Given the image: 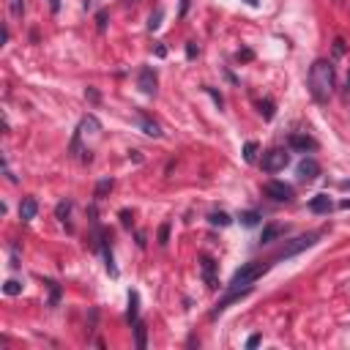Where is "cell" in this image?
<instances>
[{
    "label": "cell",
    "mask_w": 350,
    "mask_h": 350,
    "mask_svg": "<svg viewBox=\"0 0 350 350\" xmlns=\"http://www.w3.org/2000/svg\"><path fill=\"white\" fill-rule=\"evenodd\" d=\"M137 246H140V249L145 246V232H137Z\"/></svg>",
    "instance_id": "cell-35"
},
{
    "label": "cell",
    "mask_w": 350,
    "mask_h": 350,
    "mask_svg": "<svg viewBox=\"0 0 350 350\" xmlns=\"http://www.w3.org/2000/svg\"><path fill=\"white\" fill-rule=\"evenodd\" d=\"M206 90H208V93H211V96H214V102H216V104H219V107H222V96H219V93H216V90H214V88H206Z\"/></svg>",
    "instance_id": "cell-33"
},
{
    "label": "cell",
    "mask_w": 350,
    "mask_h": 350,
    "mask_svg": "<svg viewBox=\"0 0 350 350\" xmlns=\"http://www.w3.org/2000/svg\"><path fill=\"white\" fill-rule=\"evenodd\" d=\"M134 334H137V348L145 350V345H148V328H145V323H134Z\"/></svg>",
    "instance_id": "cell-17"
},
{
    "label": "cell",
    "mask_w": 350,
    "mask_h": 350,
    "mask_svg": "<svg viewBox=\"0 0 350 350\" xmlns=\"http://www.w3.org/2000/svg\"><path fill=\"white\" fill-rule=\"evenodd\" d=\"M334 63L331 60H314L312 66H309V77H306V85H309V93H312L314 102L326 104L331 98V93H334Z\"/></svg>",
    "instance_id": "cell-1"
},
{
    "label": "cell",
    "mask_w": 350,
    "mask_h": 350,
    "mask_svg": "<svg viewBox=\"0 0 350 350\" xmlns=\"http://www.w3.org/2000/svg\"><path fill=\"white\" fill-rule=\"evenodd\" d=\"M156 82H159V80H156V72L150 66H145V68H140V77H137V88L140 90L145 93V96H154L156 93Z\"/></svg>",
    "instance_id": "cell-6"
},
{
    "label": "cell",
    "mask_w": 350,
    "mask_h": 350,
    "mask_svg": "<svg viewBox=\"0 0 350 350\" xmlns=\"http://www.w3.org/2000/svg\"><path fill=\"white\" fill-rule=\"evenodd\" d=\"M342 208H350V200H345V202H342Z\"/></svg>",
    "instance_id": "cell-40"
},
{
    "label": "cell",
    "mask_w": 350,
    "mask_h": 350,
    "mask_svg": "<svg viewBox=\"0 0 350 350\" xmlns=\"http://www.w3.org/2000/svg\"><path fill=\"white\" fill-rule=\"evenodd\" d=\"M120 224H124V227H132V224H134V219H132V211H126V208L120 211Z\"/></svg>",
    "instance_id": "cell-27"
},
{
    "label": "cell",
    "mask_w": 350,
    "mask_h": 350,
    "mask_svg": "<svg viewBox=\"0 0 350 350\" xmlns=\"http://www.w3.org/2000/svg\"><path fill=\"white\" fill-rule=\"evenodd\" d=\"M50 8L52 11H60V0H50Z\"/></svg>",
    "instance_id": "cell-36"
},
{
    "label": "cell",
    "mask_w": 350,
    "mask_h": 350,
    "mask_svg": "<svg viewBox=\"0 0 350 350\" xmlns=\"http://www.w3.org/2000/svg\"><path fill=\"white\" fill-rule=\"evenodd\" d=\"M167 241H170V222H164V224L159 227V244L167 246Z\"/></svg>",
    "instance_id": "cell-26"
},
{
    "label": "cell",
    "mask_w": 350,
    "mask_h": 350,
    "mask_svg": "<svg viewBox=\"0 0 350 350\" xmlns=\"http://www.w3.org/2000/svg\"><path fill=\"white\" fill-rule=\"evenodd\" d=\"M88 98H90V102H98V93L93 90V88H88Z\"/></svg>",
    "instance_id": "cell-34"
},
{
    "label": "cell",
    "mask_w": 350,
    "mask_h": 350,
    "mask_svg": "<svg viewBox=\"0 0 350 350\" xmlns=\"http://www.w3.org/2000/svg\"><path fill=\"white\" fill-rule=\"evenodd\" d=\"M162 20H164V8L159 6V8H156L154 14L148 16V30H159V28H162Z\"/></svg>",
    "instance_id": "cell-18"
},
{
    "label": "cell",
    "mask_w": 350,
    "mask_h": 350,
    "mask_svg": "<svg viewBox=\"0 0 350 350\" xmlns=\"http://www.w3.org/2000/svg\"><path fill=\"white\" fill-rule=\"evenodd\" d=\"M156 55L164 58V55H167V46H162V44H159V46H156Z\"/></svg>",
    "instance_id": "cell-37"
},
{
    "label": "cell",
    "mask_w": 350,
    "mask_h": 350,
    "mask_svg": "<svg viewBox=\"0 0 350 350\" xmlns=\"http://www.w3.org/2000/svg\"><path fill=\"white\" fill-rule=\"evenodd\" d=\"M260 219H262V216H260V211H244L241 216H238V222H241L244 227H258V224H260Z\"/></svg>",
    "instance_id": "cell-16"
},
{
    "label": "cell",
    "mask_w": 350,
    "mask_h": 350,
    "mask_svg": "<svg viewBox=\"0 0 350 350\" xmlns=\"http://www.w3.org/2000/svg\"><path fill=\"white\" fill-rule=\"evenodd\" d=\"M296 172H298V178H304V180H314L320 175V164L314 159H301L298 167H296Z\"/></svg>",
    "instance_id": "cell-7"
},
{
    "label": "cell",
    "mask_w": 350,
    "mask_h": 350,
    "mask_svg": "<svg viewBox=\"0 0 350 350\" xmlns=\"http://www.w3.org/2000/svg\"><path fill=\"white\" fill-rule=\"evenodd\" d=\"M186 58H189V60L197 58V44L194 42H186Z\"/></svg>",
    "instance_id": "cell-28"
},
{
    "label": "cell",
    "mask_w": 350,
    "mask_h": 350,
    "mask_svg": "<svg viewBox=\"0 0 350 350\" xmlns=\"http://www.w3.org/2000/svg\"><path fill=\"white\" fill-rule=\"evenodd\" d=\"M200 271H202V279H206V284L211 290L219 288V279H216V260L208 258V254H202L200 258Z\"/></svg>",
    "instance_id": "cell-5"
},
{
    "label": "cell",
    "mask_w": 350,
    "mask_h": 350,
    "mask_svg": "<svg viewBox=\"0 0 350 350\" xmlns=\"http://www.w3.org/2000/svg\"><path fill=\"white\" fill-rule=\"evenodd\" d=\"M244 3H249V6H258V0H244Z\"/></svg>",
    "instance_id": "cell-39"
},
{
    "label": "cell",
    "mask_w": 350,
    "mask_h": 350,
    "mask_svg": "<svg viewBox=\"0 0 350 350\" xmlns=\"http://www.w3.org/2000/svg\"><path fill=\"white\" fill-rule=\"evenodd\" d=\"M271 266H276V260H274V258H268V260H252V262H246V266H241L236 274H232L230 284H227V293H252L254 282H258V279Z\"/></svg>",
    "instance_id": "cell-2"
},
{
    "label": "cell",
    "mask_w": 350,
    "mask_h": 350,
    "mask_svg": "<svg viewBox=\"0 0 350 350\" xmlns=\"http://www.w3.org/2000/svg\"><path fill=\"white\" fill-rule=\"evenodd\" d=\"M279 236H284L282 224H276V222H274V224H266L262 227V236H260V244H274Z\"/></svg>",
    "instance_id": "cell-12"
},
{
    "label": "cell",
    "mask_w": 350,
    "mask_h": 350,
    "mask_svg": "<svg viewBox=\"0 0 350 350\" xmlns=\"http://www.w3.org/2000/svg\"><path fill=\"white\" fill-rule=\"evenodd\" d=\"M8 11L14 20H22V14H25V0H8Z\"/></svg>",
    "instance_id": "cell-22"
},
{
    "label": "cell",
    "mask_w": 350,
    "mask_h": 350,
    "mask_svg": "<svg viewBox=\"0 0 350 350\" xmlns=\"http://www.w3.org/2000/svg\"><path fill=\"white\" fill-rule=\"evenodd\" d=\"M244 159H246V162L258 159V142H246V145H244Z\"/></svg>",
    "instance_id": "cell-25"
},
{
    "label": "cell",
    "mask_w": 350,
    "mask_h": 350,
    "mask_svg": "<svg viewBox=\"0 0 350 350\" xmlns=\"http://www.w3.org/2000/svg\"><path fill=\"white\" fill-rule=\"evenodd\" d=\"M348 90H350V77H348Z\"/></svg>",
    "instance_id": "cell-41"
},
{
    "label": "cell",
    "mask_w": 350,
    "mask_h": 350,
    "mask_svg": "<svg viewBox=\"0 0 350 350\" xmlns=\"http://www.w3.org/2000/svg\"><path fill=\"white\" fill-rule=\"evenodd\" d=\"M50 284V306H58V301H60V284L58 282H46Z\"/></svg>",
    "instance_id": "cell-23"
},
{
    "label": "cell",
    "mask_w": 350,
    "mask_h": 350,
    "mask_svg": "<svg viewBox=\"0 0 350 350\" xmlns=\"http://www.w3.org/2000/svg\"><path fill=\"white\" fill-rule=\"evenodd\" d=\"M331 208H334V202H331L328 194H314L309 200V211L312 214H331Z\"/></svg>",
    "instance_id": "cell-10"
},
{
    "label": "cell",
    "mask_w": 350,
    "mask_h": 350,
    "mask_svg": "<svg viewBox=\"0 0 350 350\" xmlns=\"http://www.w3.org/2000/svg\"><path fill=\"white\" fill-rule=\"evenodd\" d=\"M110 189H112V178H102L98 186H96V192H93V197H96V200H104V194H107Z\"/></svg>",
    "instance_id": "cell-19"
},
{
    "label": "cell",
    "mask_w": 350,
    "mask_h": 350,
    "mask_svg": "<svg viewBox=\"0 0 350 350\" xmlns=\"http://www.w3.org/2000/svg\"><path fill=\"white\" fill-rule=\"evenodd\" d=\"M36 214H38V200H36V197H22V202H20V219L22 222H33V219H36Z\"/></svg>",
    "instance_id": "cell-9"
},
{
    "label": "cell",
    "mask_w": 350,
    "mask_h": 350,
    "mask_svg": "<svg viewBox=\"0 0 350 350\" xmlns=\"http://www.w3.org/2000/svg\"><path fill=\"white\" fill-rule=\"evenodd\" d=\"M80 134H85V132H90V134H96V132H102V124H98L93 115H88V118H82V124H80Z\"/></svg>",
    "instance_id": "cell-15"
},
{
    "label": "cell",
    "mask_w": 350,
    "mask_h": 350,
    "mask_svg": "<svg viewBox=\"0 0 350 350\" xmlns=\"http://www.w3.org/2000/svg\"><path fill=\"white\" fill-rule=\"evenodd\" d=\"M334 52H336V55H342V52H345V42H342V38H336V46H334Z\"/></svg>",
    "instance_id": "cell-32"
},
{
    "label": "cell",
    "mask_w": 350,
    "mask_h": 350,
    "mask_svg": "<svg viewBox=\"0 0 350 350\" xmlns=\"http://www.w3.org/2000/svg\"><path fill=\"white\" fill-rule=\"evenodd\" d=\"M260 340H262L260 334H252V336L246 340V348H249V350H252V348H258V345H260Z\"/></svg>",
    "instance_id": "cell-30"
},
{
    "label": "cell",
    "mask_w": 350,
    "mask_h": 350,
    "mask_svg": "<svg viewBox=\"0 0 350 350\" xmlns=\"http://www.w3.org/2000/svg\"><path fill=\"white\" fill-rule=\"evenodd\" d=\"M137 124H140V129L148 134V137H162V126L156 124L154 118H148L145 112H137Z\"/></svg>",
    "instance_id": "cell-11"
},
{
    "label": "cell",
    "mask_w": 350,
    "mask_h": 350,
    "mask_svg": "<svg viewBox=\"0 0 350 350\" xmlns=\"http://www.w3.org/2000/svg\"><path fill=\"white\" fill-rule=\"evenodd\" d=\"M230 214H224V211H214V214H208V224L211 227H227L230 224Z\"/></svg>",
    "instance_id": "cell-13"
},
{
    "label": "cell",
    "mask_w": 350,
    "mask_h": 350,
    "mask_svg": "<svg viewBox=\"0 0 350 350\" xmlns=\"http://www.w3.org/2000/svg\"><path fill=\"white\" fill-rule=\"evenodd\" d=\"M96 25H98V30L107 28V14H104V11H98V14H96Z\"/></svg>",
    "instance_id": "cell-29"
},
{
    "label": "cell",
    "mask_w": 350,
    "mask_h": 350,
    "mask_svg": "<svg viewBox=\"0 0 350 350\" xmlns=\"http://www.w3.org/2000/svg\"><path fill=\"white\" fill-rule=\"evenodd\" d=\"M3 293L6 296H20L22 293V282H16V279H6V282H3Z\"/></svg>",
    "instance_id": "cell-21"
},
{
    "label": "cell",
    "mask_w": 350,
    "mask_h": 350,
    "mask_svg": "<svg viewBox=\"0 0 350 350\" xmlns=\"http://www.w3.org/2000/svg\"><path fill=\"white\" fill-rule=\"evenodd\" d=\"M137 312H140V296L134 293H129V312H126V320H129V323H137Z\"/></svg>",
    "instance_id": "cell-14"
},
{
    "label": "cell",
    "mask_w": 350,
    "mask_h": 350,
    "mask_svg": "<svg viewBox=\"0 0 350 350\" xmlns=\"http://www.w3.org/2000/svg\"><path fill=\"white\" fill-rule=\"evenodd\" d=\"M260 112H262V118H266V120L274 118V102H271V98H262V102H260Z\"/></svg>",
    "instance_id": "cell-24"
},
{
    "label": "cell",
    "mask_w": 350,
    "mask_h": 350,
    "mask_svg": "<svg viewBox=\"0 0 350 350\" xmlns=\"http://www.w3.org/2000/svg\"><path fill=\"white\" fill-rule=\"evenodd\" d=\"M290 164V154L284 148H271L262 154V170L266 172H279Z\"/></svg>",
    "instance_id": "cell-3"
},
{
    "label": "cell",
    "mask_w": 350,
    "mask_h": 350,
    "mask_svg": "<svg viewBox=\"0 0 350 350\" xmlns=\"http://www.w3.org/2000/svg\"><path fill=\"white\" fill-rule=\"evenodd\" d=\"M342 189H350V180H342Z\"/></svg>",
    "instance_id": "cell-38"
},
{
    "label": "cell",
    "mask_w": 350,
    "mask_h": 350,
    "mask_svg": "<svg viewBox=\"0 0 350 350\" xmlns=\"http://www.w3.org/2000/svg\"><path fill=\"white\" fill-rule=\"evenodd\" d=\"M68 214H72V200H60V202H58V208H55V216L60 222H66Z\"/></svg>",
    "instance_id": "cell-20"
},
{
    "label": "cell",
    "mask_w": 350,
    "mask_h": 350,
    "mask_svg": "<svg viewBox=\"0 0 350 350\" xmlns=\"http://www.w3.org/2000/svg\"><path fill=\"white\" fill-rule=\"evenodd\" d=\"M262 192H266V197H271L274 202H290L293 200V186H288L284 180H268V184L262 186Z\"/></svg>",
    "instance_id": "cell-4"
},
{
    "label": "cell",
    "mask_w": 350,
    "mask_h": 350,
    "mask_svg": "<svg viewBox=\"0 0 350 350\" xmlns=\"http://www.w3.org/2000/svg\"><path fill=\"white\" fill-rule=\"evenodd\" d=\"M238 60H252V50H238Z\"/></svg>",
    "instance_id": "cell-31"
},
{
    "label": "cell",
    "mask_w": 350,
    "mask_h": 350,
    "mask_svg": "<svg viewBox=\"0 0 350 350\" xmlns=\"http://www.w3.org/2000/svg\"><path fill=\"white\" fill-rule=\"evenodd\" d=\"M288 145H290L293 150H301V154H306V150H314V148H318V142H314L312 137H306V134H290Z\"/></svg>",
    "instance_id": "cell-8"
}]
</instances>
